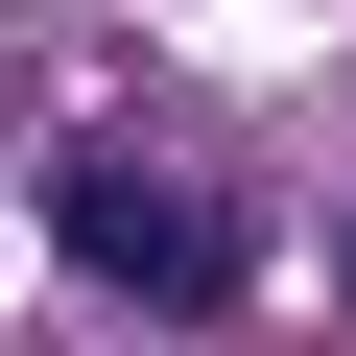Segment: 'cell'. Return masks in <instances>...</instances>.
I'll list each match as a JSON object with an SVG mask.
<instances>
[{
  "instance_id": "obj_1",
  "label": "cell",
  "mask_w": 356,
  "mask_h": 356,
  "mask_svg": "<svg viewBox=\"0 0 356 356\" xmlns=\"http://www.w3.org/2000/svg\"><path fill=\"white\" fill-rule=\"evenodd\" d=\"M48 238H72L119 309H214V285H238V214H214L166 143H72V166H48Z\"/></svg>"
}]
</instances>
